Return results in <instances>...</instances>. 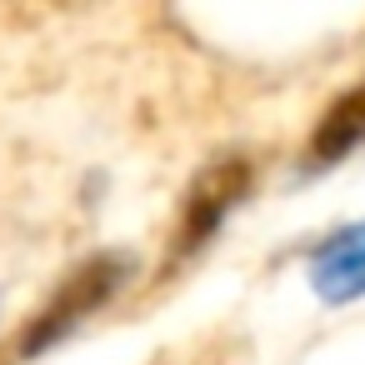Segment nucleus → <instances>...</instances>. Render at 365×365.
<instances>
[{
	"label": "nucleus",
	"instance_id": "1",
	"mask_svg": "<svg viewBox=\"0 0 365 365\" xmlns=\"http://www.w3.org/2000/svg\"><path fill=\"white\" fill-rule=\"evenodd\" d=\"M125 275H130V255L125 250H101V255H91V260H81L61 285H56V295L31 315V325L21 330V360H31V355H46L51 345H61L76 325H86L120 285H125Z\"/></svg>",
	"mask_w": 365,
	"mask_h": 365
},
{
	"label": "nucleus",
	"instance_id": "2",
	"mask_svg": "<svg viewBox=\"0 0 365 365\" xmlns=\"http://www.w3.org/2000/svg\"><path fill=\"white\" fill-rule=\"evenodd\" d=\"M245 190H250V160H245V155H220V160H210V165L190 180V190H185V200H180L175 255L200 250V245L225 225V215L245 200Z\"/></svg>",
	"mask_w": 365,
	"mask_h": 365
},
{
	"label": "nucleus",
	"instance_id": "3",
	"mask_svg": "<svg viewBox=\"0 0 365 365\" xmlns=\"http://www.w3.org/2000/svg\"><path fill=\"white\" fill-rule=\"evenodd\" d=\"M310 290L325 305H350L365 295V220L335 230L310 255Z\"/></svg>",
	"mask_w": 365,
	"mask_h": 365
},
{
	"label": "nucleus",
	"instance_id": "4",
	"mask_svg": "<svg viewBox=\"0 0 365 365\" xmlns=\"http://www.w3.org/2000/svg\"><path fill=\"white\" fill-rule=\"evenodd\" d=\"M355 145H365V81H355L350 91H340L325 115L315 120L310 130V145H305V165L310 170H325L335 160H345Z\"/></svg>",
	"mask_w": 365,
	"mask_h": 365
}]
</instances>
